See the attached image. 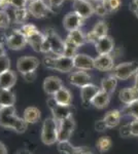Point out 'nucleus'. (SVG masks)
<instances>
[{
	"label": "nucleus",
	"mask_w": 138,
	"mask_h": 154,
	"mask_svg": "<svg viewBox=\"0 0 138 154\" xmlns=\"http://www.w3.org/2000/svg\"><path fill=\"white\" fill-rule=\"evenodd\" d=\"M91 32L94 34V36L96 37L97 39L108 35V34H107L108 33V26H107V23L105 21H103V20H100V21H98L97 23L94 25Z\"/></svg>",
	"instance_id": "obj_30"
},
{
	"label": "nucleus",
	"mask_w": 138,
	"mask_h": 154,
	"mask_svg": "<svg viewBox=\"0 0 138 154\" xmlns=\"http://www.w3.org/2000/svg\"><path fill=\"white\" fill-rule=\"evenodd\" d=\"M133 12H134L135 17H136V18L138 19V7H137V8H135L134 11H133Z\"/></svg>",
	"instance_id": "obj_53"
},
{
	"label": "nucleus",
	"mask_w": 138,
	"mask_h": 154,
	"mask_svg": "<svg viewBox=\"0 0 138 154\" xmlns=\"http://www.w3.org/2000/svg\"><path fill=\"white\" fill-rule=\"evenodd\" d=\"M93 5H94L95 14H97L98 17H105L109 14L106 8V6H105V4H104V1L93 2Z\"/></svg>",
	"instance_id": "obj_35"
},
{
	"label": "nucleus",
	"mask_w": 138,
	"mask_h": 154,
	"mask_svg": "<svg viewBox=\"0 0 138 154\" xmlns=\"http://www.w3.org/2000/svg\"><path fill=\"white\" fill-rule=\"evenodd\" d=\"M134 86L138 89V71L135 74V82H134Z\"/></svg>",
	"instance_id": "obj_51"
},
{
	"label": "nucleus",
	"mask_w": 138,
	"mask_h": 154,
	"mask_svg": "<svg viewBox=\"0 0 138 154\" xmlns=\"http://www.w3.org/2000/svg\"><path fill=\"white\" fill-rule=\"evenodd\" d=\"M94 67L101 72L111 71L114 67V59L111 54H99L94 59Z\"/></svg>",
	"instance_id": "obj_16"
},
{
	"label": "nucleus",
	"mask_w": 138,
	"mask_h": 154,
	"mask_svg": "<svg viewBox=\"0 0 138 154\" xmlns=\"http://www.w3.org/2000/svg\"><path fill=\"white\" fill-rule=\"evenodd\" d=\"M16 154H32L28 149H20L19 151H17Z\"/></svg>",
	"instance_id": "obj_50"
},
{
	"label": "nucleus",
	"mask_w": 138,
	"mask_h": 154,
	"mask_svg": "<svg viewBox=\"0 0 138 154\" xmlns=\"http://www.w3.org/2000/svg\"><path fill=\"white\" fill-rule=\"evenodd\" d=\"M138 7V0H131V3H130V9L133 11L135 8Z\"/></svg>",
	"instance_id": "obj_48"
},
{
	"label": "nucleus",
	"mask_w": 138,
	"mask_h": 154,
	"mask_svg": "<svg viewBox=\"0 0 138 154\" xmlns=\"http://www.w3.org/2000/svg\"><path fill=\"white\" fill-rule=\"evenodd\" d=\"M29 16H30V14H29L28 9H27V7H25V8L14 9V21L16 24H19V25L26 24Z\"/></svg>",
	"instance_id": "obj_31"
},
{
	"label": "nucleus",
	"mask_w": 138,
	"mask_h": 154,
	"mask_svg": "<svg viewBox=\"0 0 138 154\" xmlns=\"http://www.w3.org/2000/svg\"><path fill=\"white\" fill-rule=\"evenodd\" d=\"M11 24V17L6 11L0 9V29H7Z\"/></svg>",
	"instance_id": "obj_38"
},
{
	"label": "nucleus",
	"mask_w": 138,
	"mask_h": 154,
	"mask_svg": "<svg viewBox=\"0 0 138 154\" xmlns=\"http://www.w3.org/2000/svg\"><path fill=\"white\" fill-rule=\"evenodd\" d=\"M39 60L36 57L32 56H24L18 59L17 61V70L23 75V74L34 72L39 67Z\"/></svg>",
	"instance_id": "obj_10"
},
{
	"label": "nucleus",
	"mask_w": 138,
	"mask_h": 154,
	"mask_svg": "<svg viewBox=\"0 0 138 154\" xmlns=\"http://www.w3.org/2000/svg\"><path fill=\"white\" fill-rule=\"evenodd\" d=\"M16 95L11 89H0V107L14 106Z\"/></svg>",
	"instance_id": "obj_29"
},
{
	"label": "nucleus",
	"mask_w": 138,
	"mask_h": 154,
	"mask_svg": "<svg viewBox=\"0 0 138 154\" xmlns=\"http://www.w3.org/2000/svg\"><path fill=\"white\" fill-rule=\"evenodd\" d=\"M6 46L11 51H22L28 44L27 37L22 33L20 29H12L6 36Z\"/></svg>",
	"instance_id": "obj_6"
},
{
	"label": "nucleus",
	"mask_w": 138,
	"mask_h": 154,
	"mask_svg": "<svg viewBox=\"0 0 138 154\" xmlns=\"http://www.w3.org/2000/svg\"><path fill=\"white\" fill-rule=\"evenodd\" d=\"M43 64L46 68L50 70L58 71L61 73H68L74 68L73 60L65 56H46L43 59Z\"/></svg>",
	"instance_id": "obj_2"
},
{
	"label": "nucleus",
	"mask_w": 138,
	"mask_h": 154,
	"mask_svg": "<svg viewBox=\"0 0 138 154\" xmlns=\"http://www.w3.org/2000/svg\"><path fill=\"white\" fill-rule=\"evenodd\" d=\"M121 112L127 116H131L134 119H138V100L132 102L128 105H125Z\"/></svg>",
	"instance_id": "obj_32"
},
{
	"label": "nucleus",
	"mask_w": 138,
	"mask_h": 154,
	"mask_svg": "<svg viewBox=\"0 0 138 154\" xmlns=\"http://www.w3.org/2000/svg\"><path fill=\"white\" fill-rule=\"evenodd\" d=\"M0 126L12 130L18 134H23L28 128L26 121L17 115L14 106L0 107Z\"/></svg>",
	"instance_id": "obj_1"
},
{
	"label": "nucleus",
	"mask_w": 138,
	"mask_h": 154,
	"mask_svg": "<svg viewBox=\"0 0 138 154\" xmlns=\"http://www.w3.org/2000/svg\"><path fill=\"white\" fill-rule=\"evenodd\" d=\"M44 39H46L44 33H41L40 31H37L34 34L30 35L29 37H27V42H28V44L31 46L34 51L41 53V48H42V44H43Z\"/></svg>",
	"instance_id": "obj_23"
},
{
	"label": "nucleus",
	"mask_w": 138,
	"mask_h": 154,
	"mask_svg": "<svg viewBox=\"0 0 138 154\" xmlns=\"http://www.w3.org/2000/svg\"><path fill=\"white\" fill-rule=\"evenodd\" d=\"M104 4L109 14H112V12H117L121 8L122 0H104Z\"/></svg>",
	"instance_id": "obj_36"
},
{
	"label": "nucleus",
	"mask_w": 138,
	"mask_h": 154,
	"mask_svg": "<svg viewBox=\"0 0 138 154\" xmlns=\"http://www.w3.org/2000/svg\"><path fill=\"white\" fill-rule=\"evenodd\" d=\"M94 128H95V130H96V131H99V133H103V131H105L107 130V126H106V125H105L103 119L97 120L94 125Z\"/></svg>",
	"instance_id": "obj_42"
},
{
	"label": "nucleus",
	"mask_w": 138,
	"mask_h": 154,
	"mask_svg": "<svg viewBox=\"0 0 138 154\" xmlns=\"http://www.w3.org/2000/svg\"><path fill=\"white\" fill-rule=\"evenodd\" d=\"M114 40L109 35L99 38L95 43V51L98 54H110L114 51Z\"/></svg>",
	"instance_id": "obj_15"
},
{
	"label": "nucleus",
	"mask_w": 138,
	"mask_h": 154,
	"mask_svg": "<svg viewBox=\"0 0 138 154\" xmlns=\"http://www.w3.org/2000/svg\"><path fill=\"white\" fill-rule=\"evenodd\" d=\"M31 1H33V0H27V2H31Z\"/></svg>",
	"instance_id": "obj_55"
},
{
	"label": "nucleus",
	"mask_w": 138,
	"mask_h": 154,
	"mask_svg": "<svg viewBox=\"0 0 138 154\" xmlns=\"http://www.w3.org/2000/svg\"><path fill=\"white\" fill-rule=\"evenodd\" d=\"M110 95H108L107 93L101 91L100 89L98 91V94L94 97V99L92 100V105L97 109H104L109 105L110 103Z\"/></svg>",
	"instance_id": "obj_26"
},
{
	"label": "nucleus",
	"mask_w": 138,
	"mask_h": 154,
	"mask_svg": "<svg viewBox=\"0 0 138 154\" xmlns=\"http://www.w3.org/2000/svg\"><path fill=\"white\" fill-rule=\"evenodd\" d=\"M86 23V20L82 19L79 14H77L75 11H69L66 14V16L63 19V27L66 31H73V30L82 29Z\"/></svg>",
	"instance_id": "obj_12"
},
{
	"label": "nucleus",
	"mask_w": 138,
	"mask_h": 154,
	"mask_svg": "<svg viewBox=\"0 0 138 154\" xmlns=\"http://www.w3.org/2000/svg\"><path fill=\"white\" fill-rule=\"evenodd\" d=\"M75 130V120L73 115L58 122V142L69 141Z\"/></svg>",
	"instance_id": "obj_7"
},
{
	"label": "nucleus",
	"mask_w": 138,
	"mask_h": 154,
	"mask_svg": "<svg viewBox=\"0 0 138 154\" xmlns=\"http://www.w3.org/2000/svg\"><path fill=\"white\" fill-rule=\"evenodd\" d=\"M117 86V79L114 76H112L111 74L104 77L101 80V83H100V89L105 91V93H107L110 96L114 93Z\"/></svg>",
	"instance_id": "obj_28"
},
{
	"label": "nucleus",
	"mask_w": 138,
	"mask_h": 154,
	"mask_svg": "<svg viewBox=\"0 0 138 154\" xmlns=\"http://www.w3.org/2000/svg\"><path fill=\"white\" fill-rule=\"evenodd\" d=\"M120 135L123 138H129L131 136V131H130V125H125L120 128Z\"/></svg>",
	"instance_id": "obj_43"
},
{
	"label": "nucleus",
	"mask_w": 138,
	"mask_h": 154,
	"mask_svg": "<svg viewBox=\"0 0 138 154\" xmlns=\"http://www.w3.org/2000/svg\"><path fill=\"white\" fill-rule=\"evenodd\" d=\"M66 40H68L71 42V43H73L74 45L77 46V48H81V46L85 45V44L87 43L86 33H85L82 29L70 31V32H68V35L66 37Z\"/></svg>",
	"instance_id": "obj_25"
},
{
	"label": "nucleus",
	"mask_w": 138,
	"mask_h": 154,
	"mask_svg": "<svg viewBox=\"0 0 138 154\" xmlns=\"http://www.w3.org/2000/svg\"><path fill=\"white\" fill-rule=\"evenodd\" d=\"M58 151L62 154H81L86 150V147H75L69 141L66 142H58L57 143Z\"/></svg>",
	"instance_id": "obj_27"
},
{
	"label": "nucleus",
	"mask_w": 138,
	"mask_h": 154,
	"mask_svg": "<svg viewBox=\"0 0 138 154\" xmlns=\"http://www.w3.org/2000/svg\"><path fill=\"white\" fill-rule=\"evenodd\" d=\"M68 80L71 85L82 88H84V86H86L87 84L92 83L91 82L92 76L86 71L76 70L74 72H71V73L69 74Z\"/></svg>",
	"instance_id": "obj_13"
},
{
	"label": "nucleus",
	"mask_w": 138,
	"mask_h": 154,
	"mask_svg": "<svg viewBox=\"0 0 138 154\" xmlns=\"http://www.w3.org/2000/svg\"><path fill=\"white\" fill-rule=\"evenodd\" d=\"M27 9H28L30 16H32L35 19H44L51 12H53L51 7L44 2V0H33L31 2H28Z\"/></svg>",
	"instance_id": "obj_9"
},
{
	"label": "nucleus",
	"mask_w": 138,
	"mask_h": 154,
	"mask_svg": "<svg viewBox=\"0 0 138 154\" xmlns=\"http://www.w3.org/2000/svg\"><path fill=\"white\" fill-rule=\"evenodd\" d=\"M40 110L33 106L27 107L23 113V119L26 121L27 125H34V123L38 122L39 119H40Z\"/></svg>",
	"instance_id": "obj_24"
},
{
	"label": "nucleus",
	"mask_w": 138,
	"mask_h": 154,
	"mask_svg": "<svg viewBox=\"0 0 138 154\" xmlns=\"http://www.w3.org/2000/svg\"><path fill=\"white\" fill-rule=\"evenodd\" d=\"M23 78L25 79V81H27V82H33V81L36 79V72H29V73H26V74H23Z\"/></svg>",
	"instance_id": "obj_45"
},
{
	"label": "nucleus",
	"mask_w": 138,
	"mask_h": 154,
	"mask_svg": "<svg viewBox=\"0 0 138 154\" xmlns=\"http://www.w3.org/2000/svg\"><path fill=\"white\" fill-rule=\"evenodd\" d=\"M100 91V88H98L97 85L93 83L87 84L86 86L81 88V100L82 105L85 107H88L90 104L92 103V100L94 99V97L97 95L98 91Z\"/></svg>",
	"instance_id": "obj_18"
},
{
	"label": "nucleus",
	"mask_w": 138,
	"mask_h": 154,
	"mask_svg": "<svg viewBox=\"0 0 138 154\" xmlns=\"http://www.w3.org/2000/svg\"><path fill=\"white\" fill-rule=\"evenodd\" d=\"M77 49H79V48H77L76 45H74V44L71 43L70 41L64 39V54H63V56L67 57V58L73 59V57L79 54L77 53Z\"/></svg>",
	"instance_id": "obj_34"
},
{
	"label": "nucleus",
	"mask_w": 138,
	"mask_h": 154,
	"mask_svg": "<svg viewBox=\"0 0 138 154\" xmlns=\"http://www.w3.org/2000/svg\"><path fill=\"white\" fill-rule=\"evenodd\" d=\"M62 86H64L62 79L54 75L46 77L43 80V84H42L44 93L50 96H54Z\"/></svg>",
	"instance_id": "obj_17"
},
{
	"label": "nucleus",
	"mask_w": 138,
	"mask_h": 154,
	"mask_svg": "<svg viewBox=\"0 0 138 154\" xmlns=\"http://www.w3.org/2000/svg\"><path fill=\"white\" fill-rule=\"evenodd\" d=\"M52 98L54 99V101L57 104L62 106H71L72 100H73L71 91L65 86H62Z\"/></svg>",
	"instance_id": "obj_19"
},
{
	"label": "nucleus",
	"mask_w": 138,
	"mask_h": 154,
	"mask_svg": "<svg viewBox=\"0 0 138 154\" xmlns=\"http://www.w3.org/2000/svg\"><path fill=\"white\" fill-rule=\"evenodd\" d=\"M41 142L47 146L58 143V122L53 117L46 118L41 126Z\"/></svg>",
	"instance_id": "obj_3"
},
{
	"label": "nucleus",
	"mask_w": 138,
	"mask_h": 154,
	"mask_svg": "<svg viewBox=\"0 0 138 154\" xmlns=\"http://www.w3.org/2000/svg\"><path fill=\"white\" fill-rule=\"evenodd\" d=\"M7 153H8V151H7L6 146L0 141V154H7Z\"/></svg>",
	"instance_id": "obj_47"
},
{
	"label": "nucleus",
	"mask_w": 138,
	"mask_h": 154,
	"mask_svg": "<svg viewBox=\"0 0 138 154\" xmlns=\"http://www.w3.org/2000/svg\"><path fill=\"white\" fill-rule=\"evenodd\" d=\"M130 131H131V136L138 137V119H134L130 123Z\"/></svg>",
	"instance_id": "obj_44"
},
{
	"label": "nucleus",
	"mask_w": 138,
	"mask_h": 154,
	"mask_svg": "<svg viewBox=\"0 0 138 154\" xmlns=\"http://www.w3.org/2000/svg\"><path fill=\"white\" fill-rule=\"evenodd\" d=\"M47 4H49V6L51 7L52 11L54 12L56 11V8H60L61 5L63 4V2L65 0H47Z\"/></svg>",
	"instance_id": "obj_41"
},
{
	"label": "nucleus",
	"mask_w": 138,
	"mask_h": 154,
	"mask_svg": "<svg viewBox=\"0 0 138 154\" xmlns=\"http://www.w3.org/2000/svg\"><path fill=\"white\" fill-rule=\"evenodd\" d=\"M73 67L81 71H91L95 69L94 58L86 54H77L73 57Z\"/></svg>",
	"instance_id": "obj_14"
},
{
	"label": "nucleus",
	"mask_w": 138,
	"mask_h": 154,
	"mask_svg": "<svg viewBox=\"0 0 138 154\" xmlns=\"http://www.w3.org/2000/svg\"><path fill=\"white\" fill-rule=\"evenodd\" d=\"M138 71V63L135 61L132 62H124L119 65L114 66L111 71V75L114 76L117 80L125 81L130 77L136 74Z\"/></svg>",
	"instance_id": "obj_4"
},
{
	"label": "nucleus",
	"mask_w": 138,
	"mask_h": 154,
	"mask_svg": "<svg viewBox=\"0 0 138 154\" xmlns=\"http://www.w3.org/2000/svg\"><path fill=\"white\" fill-rule=\"evenodd\" d=\"M11 6V0H0V9L1 11H6Z\"/></svg>",
	"instance_id": "obj_46"
},
{
	"label": "nucleus",
	"mask_w": 138,
	"mask_h": 154,
	"mask_svg": "<svg viewBox=\"0 0 138 154\" xmlns=\"http://www.w3.org/2000/svg\"><path fill=\"white\" fill-rule=\"evenodd\" d=\"M81 154H94V153H93V152H92V151H91V150H90V149H88V148H87V149H86V150H85V151H84V152H82Z\"/></svg>",
	"instance_id": "obj_52"
},
{
	"label": "nucleus",
	"mask_w": 138,
	"mask_h": 154,
	"mask_svg": "<svg viewBox=\"0 0 138 154\" xmlns=\"http://www.w3.org/2000/svg\"><path fill=\"white\" fill-rule=\"evenodd\" d=\"M6 54V51H5V48H4V44L0 42V58Z\"/></svg>",
	"instance_id": "obj_49"
},
{
	"label": "nucleus",
	"mask_w": 138,
	"mask_h": 154,
	"mask_svg": "<svg viewBox=\"0 0 138 154\" xmlns=\"http://www.w3.org/2000/svg\"><path fill=\"white\" fill-rule=\"evenodd\" d=\"M11 4L14 7V9L25 8V7H27L28 2H27V0H11Z\"/></svg>",
	"instance_id": "obj_40"
},
{
	"label": "nucleus",
	"mask_w": 138,
	"mask_h": 154,
	"mask_svg": "<svg viewBox=\"0 0 138 154\" xmlns=\"http://www.w3.org/2000/svg\"><path fill=\"white\" fill-rule=\"evenodd\" d=\"M17 82V74L12 70L0 73V89H11Z\"/></svg>",
	"instance_id": "obj_20"
},
{
	"label": "nucleus",
	"mask_w": 138,
	"mask_h": 154,
	"mask_svg": "<svg viewBox=\"0 0 138 154\" xmlns=\"http://www.w3.org/2000/svg\"><path fill=\"white\" fill-rule=\"evenodd\" d=\"M51 48V56L59 57L64 54V40L53 28H47L44 32Z\"/></svg>",
	"instance_id": "obj_5"
},
{
	"label": "nucleus",
	"mask_w": 138,
	"mask_h": 154,
	"mask_svg": "<svg viewBox=\"0 0 138 154\" xmlns=\"http://www.w3.org/2000/svg\"><path fill=\"white\" fill-rule=\"evenodd\" d=\"M20 30L22 31V33L24 34L26 37H29L30 35H32V34H34L35 32L39 31L38 28H37L35 25L33 24H30V23H26V24H23L21 26V28Z\"/></svg>",
	"instance_id": "obj_37"
},
{
	"label": "nucleus",
	"mask_w": 138,
	"mask_h": 154,
	"mask_svg": "<svg viewBox=\"0 0 138 154\" xmlns=\"http://www.w3.org/2000/svg\"><path fill=\"white\" fill-rule=\"evenodd\" d=\"M72 7H73V11L79 14L85 20L91 18L95 14L93 2L90 0H73Z\"/></svg>",
	"instance_id": "obj_11"
},
{
	"label": "nucleus",
	"mask_w": 138,
	"mask_h": 154,
	"mask_svg": "<svg viewBox=\"0 0 138 154\" xmlns=\"http://www.w3.org/2000/svg\"><path fill=\"white\" fill-rule=\"evenodd\" d=\"M47 105H49L50 110H51V112L53 114V118H54L57 122L69 117V116L73 115L72 105L71 106L59 105V104H57L56 102L54 101V99H53L52 97L47 100Z\"/></svg>",
	"instance_id": "obj_8"
},
{
	"label": "nucleus",
	"mask_w": 138,
	"mask_h": 154,
	"mask_svg": "<svg viewBox=\"0 0 138 154\" xmlns=\"http://www.w3.org/2000/svg\"><path fill=\"white\" fill-rule=\"evenodd\" d=\"M9 69H11V59L7 54H5L0 58V73L9 70Z\"/></svg>",
	"instance_id": "obj_39"
},
{
	"label": "nucleus",
	"mask_w": 138,
	"mask_h": 154,
	"mask_svg": "<svg viewBox=\"0 0 138 154\" xmlns=\"http://www.w3.org/2000/svg\"><path fill=\"white\" fill-rule=\"evenodd\" d=\"M92 2H96V1H104V0H90Z\"/></svg>",
	"instance_id": "obj_54"
},
{
	"label": "nucleus",
	"mask_w": 138,
	"mask_h": 154,
	"mask_svg": "<svg viewBox=\"0 0 138 154\" xmlns=\"http://www.w3.org/2000/svg\"><path fill=\"white\" fill-rule=\"evenodd\" d=\"M112 141L109 137H101L96 142V147L100 153H105L111 148Z\"/></svg>",
	"instance_id": "obj_33"
},
{
	"label": "nucleus",
	"mask_w": 138,
	"mask_h": 154,
	"mask_svg": "<svg viewBox=\"0 0 138 154\" xmlns=\"http://www.w3.org/2000/svg\"><path fill=\"white\" fill-rule=\"evenodd\" d=\"M122 112L120 110H117V109H114V110L108 111L106 114L104 115L103 120L106 125L107 128H117V125H120L122 119Z\"/></svg>",
	"instance_id": "obj_22"
},
{
	"label": "nucleus",
	"mask_w": 138,
	"mask_h": 154,
	"mask_svg": "<svg viewBox=\"0 0 138 154\" xmlns=\"http://www.w3.org/2000/svg\"><path fill=\"white\" fill-rule=\"evenodd\" d=\"M119 99L123 104L128 105V104L138 100V89L135 86L122 88L119 93Z\"/></svg>",
	"instance_id": "obj_21"
}]
</instances>
